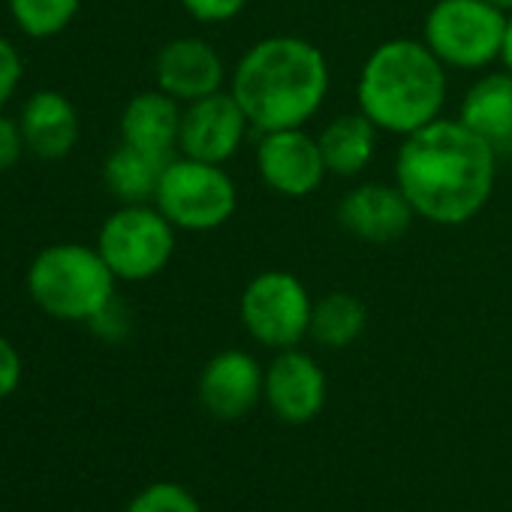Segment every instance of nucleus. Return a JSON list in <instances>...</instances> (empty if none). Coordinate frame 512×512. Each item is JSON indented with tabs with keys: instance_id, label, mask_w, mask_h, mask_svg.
Returning <instances> with one entry per match:
<instances>
[{
	"instance_id": "f257e3e1",
	"label": "nucleus",
	"mask_w": 512,
	"mask_h": 512,
	"mask_svg": "<svg viewBox=\"0 0 512 512\" xmlns=\"http://www.w3.org/2000/svg\"><path fill=\"white\" fill-rule=\"evenodd\" d=\"M497 157L461 118H437L401 139L395 184L416 217L437 226H461L488 205L497 181Z\"/></svg>"
},
{
	"instance_id": "f03ea898",
	"label": "nucleus",
	"mask_w": 512,
	"mask_h": 512,
	"mask_svg": "<svg viewBox=\"0 0 512 512\" xmlns=\"http://www.w3.org/2000/svg\"><path fill=\"white\" fill-rule=\"evenodd\" d=\"M332 85L323 49L305 37L275 34L253 43L235 64L229 94L256 133L305 127Z\"/></svg>"
},
{
	"instance_id": "7ed1b4c3",
	"label": "nucleus",
	"mask_w": 512,
	"mask_h": 512,
	"mask_svg": "<svg viewBox=\"0 0 512 512\" xmlns=\"http://www.w3.org/2000/svg\"><path fill=\"white\" fill-rule=\"evenodd\" d=\"M446 91V67L425 40L395 37L365 58L356 82V103L380 133L404 139L440 118Z\"/></svg>"
},
{
	"instance_id": "20e7f679",
	"label": "nucleus",
	"mask_w": 512,
	"mask_h": 512,
	"mask_svg": "<svg viewBox=\"0 0 512 512\" xmlns=\"http://www.w3.org/2000/svg\"><path fill=\"white\" fill-rule=\"evenodd\" d=\"M115 284L118 278L106 266L97 244L58 241L43 247L28 266V293L34 305L64 323H91L118 299Z\"/></svg>"
},
{
	"instance_id": "39448f33",
	"label": "nucleus",
	"mask_w": 512,
	"mask_h": 512,
	"mask_svg": "<svg viewBox=\"0 0 512 512\" xmlns=\"http://www.w3.org/2000/svg\"><path fill=\"white\" fill-rule=\"evenodd\" d=\"M509 16L488 0H437L422 25L425 46L452 70H485L500 61Z\"/></svg>"
},
{
	"instance_id": "423d86ee",
	"label": "nucleus",
	"mask_w": 512,
	"mask_h": 512,
	"mask_svg": "<svg viewBox=\"0 0 512 512\" xmlns=\"http://www.w3.org/2000/svg\"><path fill=\"white\" fill-rule=\"evenodd\" d=\"M175 232L154 202L121 205L103 220L97 250L118 281H151L172 263Z\"/></svg>"
},
{
	"instance_id": "0eeeda50",
	"label": "nucleus",
	"mask_w": 512,
	"mask_h": 512,
	"mask_svg": "<svg viewBox=\"0 0 512 512\" xmlns=\"http://www.w3.org/2000/svg\"><path fill=\"white\" fill-rule=\"evenodd\" d=\"M154 205L184 232H214L238 208V190L220 163L172 157L163 169Z\"/></svg>"
},
{
	"instance_id": "6e6552de",
	"label": "nucleus",
	"mask_w": 512,
	"mask_h": 512,
	"mask_svg": "<svg viewBox=\"0 0 512 512\" xmlns=\"http://www.w3.org/2000/svg\"><path fill=\"white\" fill-rule=\"evenodd\" d=\"M238 314L256 344L269 350H290L311 332L314 299L293 272L266 269L247 281Z\"/></svg>"
},
{
	"instance_id": "1a4fd4ad",
	"label": "nucleus",
	"mask_w": 512,
	"mask_h": 512,
	"mask_svg": "<svg viewBox=\"0 0 512 512\" xmlns=\"http://www.w3.org/2000/svg\"><path fill=\"white\" fill-rule=\"evenodd\" d=\"M253 163L260 181L287 199H305L317 193L329 175L320 142L305 127L260 133Z\"/></svg>"
},
{
	"instance_id": "9d476101",
	"label": "nucleus",
	"mask_w": 512,
	"mask_h": 512,
	"mask_svg": "<svg viewBox=\"0 0 512 512\" xmlns=\"http://www.w3.org/2000/svg\"><path fill=\"white\" fill-rule=\"evenodd\" d=\"M247 127H250L247 115L241 112V106L229 91L208 94L202 100L184 103L178 151L184 157L223 166L229 157L238 154Z\"/></svg>"
},
{
	"instance_id": "9b49d317",
	"label": "nucleus",
	"mask_w": 512,
	"mask_h": 512,
	"mask_svg": "<svg viewBox=\"0 0 512 512\" xmlns=\"http://www.w3.org/2000/svg\"><path fill=\"white\" fill-rule=\"evenodd\" d=\"M196 392L214 419L232 422L266 398V371L244 350H220L205 362Z\"/></svg>"
},
{
	"instance_id": "f8f14e48",
	"label": "nucleus",
	"mask_w": 512,
	"mask_h": 512,
	"mask_svg": "<svg viewBox=\"0 0 512 512\" xmlns=\"http://www.w3.org/2000/svg\"><path fill=\"white\" fill-rule=\"evenodd\" d=\"M329 383L314 356L290 347L278 350L266 371V401L272 413L290 425H305L326 407Z\"/></svg>"
},
{
	"instance_id": "ddd939ff",
	"label": "nucleus",
	"mask_w": 512,
	"mask_h": 512,
	"mask_svg": "<svg viewBox=\"0 0 512 512\" xmlns=\"http://www.w3.org/2000/svg\"><path fill=\"white\" fill-rule=\"evenodd\" d=\"M157 88L175 97L178 103H193L208 94L223 91L226 67L220 52L202 37L169 40L154 58Z\"/></svg>"
},
{
	"instance_id": "4468645a",
	"label": "nucleus",
	"mask_w": 512,
	"mask_h": 512,
	"mask_svg": "<svg viewBox=\"0 0 512 512\" xmlns=\"http://www.w3.org/2000/svg\"><path fill=\"white\" fill-rule=\"evenodd\" d=\"M416 211L401 193V187L383 184V181H365L344 193L338 205V220L341 226L368 241V244H392L407 235Z\"/></svg>"
},
{
	"instance_id": "2eb2a0df",
	"label": "nucleus",
	"mask_w": 512,
	"mask_h": 512,
	"mask_svg": "<svg viewBox=\"0 0 512 512\" xmlns=\"http://www.w3.org/2000/svg\"><path fill=\"white\" fill-rule=\"evenodd\" d=\"M25 145L40 160H64L79 142V112L61 91H37L19 115Z\"/></svg>"
},
{
	"instance_id": "dca6fc26",
	"label": "nucleus",
	"mask_w": 512,
	"mask_h": 512,
	"mask_svg": "<svg viewBox=\"0 0 512 512\" xmlns=\"http://www.w3.org/2000/svg\"><path fill=\"white\" fill-rule=\"evenodd\" d=\"M181 112L184 103H178L166 91H139L136 97L127 100L121 112V142L172 157V151L178 148Z\"/></svg>"
},
{
	"instance_id": "f3484780",
	"label": "nucleus",
	"mask_w": 512,
	"mask_h": 512,
	"mask_svg": "<svg viewBox=\"0 0 512 512\" xmlns=\"http://www.w3.org/2000/svg\"><path fill=\"white\" fill-rule=\"evenodd\" d=\"M461 124L485 139L497 154L512 151V73L479 76L461 100Z\"/></svg>"
},
{
	"instance_id": "a211bd4d",
	"label": "nucleus",
	"mask_w": 512,
	"mask_h": 512,
	"mask_svg": "<svg viewBox=\"0 0 512 512\" xmlns=\"http://www.w3.org/2000/svg\"><path fill=\"white\" fill-rule=\"evenodd\" d=\"M377 136L380 130L362 112L332 118L317 136L329 175L356 178L359 172H365L377 154Z\"/></svg>"
},
{
	"instance_id": "6ab92c4d",
	"label": "nucleus",
	"mask_w": 512,
	"mask_h": 512,
	"mask_svg": "<svg viewBox=\"0 0 512 512\" xmlns=\"http://www.w3.org/2000/svg\"><path fill=\"white\" fill-rule=\"evenodd\" d=\"M169 160L172 157L121 142L103 163V184L121 205L154 202Z\"/></svg>"
},
{
	"instance_id": "aec40b11",
	"label": "nucleus",
	"mask_w": 512,
	"mask_h": 512,
	"mask_svg": "<svg viewBox=\"0 0 512 512\" xmlns=\"http://www.w3.org/2000/svg\"><path fill=\"white\" fill-rule=\"evenodd\" d=\"M368 326V308L359 296L332 290L323 299L314 302L311 314V338L329 350H344L359 341V335Z\"/></svg>"
},
{
	"instance_id": "412c9836",
	"label": "nucleus",
	"mask_w": 512,
	"mask_h": 512,
	"mask_svg": "<svg viewBox=\"0 0 512 512\" xmlns=\"http://www.w3.org/2000/svg\"><path fill=\"white\" fill-rule=\"evenodd\" d=\"M82 0H10V16L31 40H52L64 34L79 16Z\"/></svg>"
},
{
	"instance_id": "4be33fe9",
	"label": "nucleus",
	"mask_w": 512,
	"mask_h": 512,
	"mask_svg": "<svg viewBox=\"0 0 512 512\" xmlns=\"http://www.w3.org/2000/svg\"><path fill=\"white\" fill-rule=\"evenodd\" d=\"M124 512H202L193 491L178 482H154L142 488Z\"/></svg>"
},
{
	"instance_id": "5701e85b",
	"label": "nucleus",
	"mask_w": 512,
	"mask_h": 512,
	"mask_svg": "<svg viewBox=\"0 0 512 512\" xmlns=\"http://www.w3.org/2000/svg\"><path fill=\"white\" fill-rule=\"evenodd\" d=\"M181 7L190 19L202 25H223L244 13L247 0H181Z\"/></svg>"
},
{
	"instance_id": "b1692460",
	"label": "nucleus",
	"mask_w": 512,
	"mask_h": 512,
	"mask_svg": "<svg viewBox=\"0 0 512 512\" xmlns=\"http://www.w3.org/2000/svg\"><path fill=\"white\" fill-rule=\"evenodd\" d=\"M22 76H25V61L19 49L7 37H0V112L7 109V103L19 91Z\"/></svg>"
},
{
	"instance_id": "393cba45",
	"label": "nucleus",
	"mask_w": 512,
	"mask_h": 512,
	"mask_svg": "<svg viewBox=\"0 0 512 512\" xmlns=\"http://www.w3.org/2000/svg\"><path fill=\"white\" fill-rule=\"evenodd\" d=\"M25 151H28V145H25L19 118H10L7 112H0V175L10 172L25 157Z\"/></svg>"
},
{
	"instance_id": "a878e982",
	"label": "nucleus",
	"mask_w": 512,
	"mask_h": 512,
	"mask_svg": "<svg viewBox=\"0 0 512 512\" xmlns=\"http://www.w3.org/2000/svg\"><path fill=\"white\" fill-rule=\"evenodd\" d=\"M22 383V356L10 338L0 335V401H7Z\"/></svg>"
},
{
	"instance_id": "bb28decb",
	"label": "nucleus",
	"mask_w": 512,
	"mask_h": 512,
	"mask_svg": "<svg viewBox=\"0 0 512 512\" xmlns=\"http://www.w3.org/2000/svg\"><path fill=\"white\" fill-rule=\"evenodd\" d=\"M100 338H106V341H121V338H127V332H130V314L121 308V302L115 299V302H109L91 323H88Z\"/></svg>"
},
{
	"instance_id": "cd10ccee",
	"label": "nucleus",
	"mask_w": 512,
	"mask_h": 512,
	"mask_svg": "<svg viewBox=\"0 0 512 512\" xmlns=\"http://www.w3.org/2000/svg\"><path fill=\"white\" fill-rule=\"evenodd\" d=\"M500 61H503V67L512 73V13H509V22H506V37H503V52H500Z\"/></svg>"
},
{
	"instance_id": "c85d7f7f",
	"label": "nucleus",
	"mask_w": 512,
	"mask_h": 512,
	"mask_svg": "<svg viewBox=\"0 0 512 512\" xmlns=\"http://www.w3.org/2000/svg\"><path fill=\"white\" fill-rule=\"evenodd\" d=\"M488 4H494V7H500V10H503L506 16L512 13V0H488Z\"/></svg>"
}]
</instances>
